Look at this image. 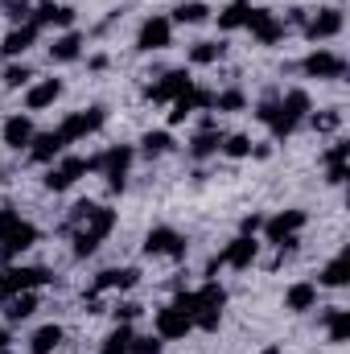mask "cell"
<instances>
[{
  "label": "cell",
  "mask_w": 350,
  "mask_h": 354,
  "mask_svg": "<svg viewBox=\"0 0 350 354\" xmlns=\"http://www.w3.org/2000/svg\"><path fill=\"white\" fill-rule=\"evenodd\" d=\"M87 169H91L87 157H66L58 169H50V174H46V189H71L79 177L87 174Z\"/></svg>",
  "instance_id": "13"
},
{
  "label": "cell",
  "mask_w": 350,
  "mask_h": 354,
  "mask_svg": "<svg viewBox=\"0 0 350 354\" xmlns=\"http://www.w3.org/2000/svg\"><path fill=\"white\" fill-rule=\"evenodd\" d=\"M29 79H33V75H29V66H17V62H12V66H8V71H4V87H25V83H29Z\"/></svg>",
  "instance_id": "43"
},
{
  "label": "cell",
  "mask_w": 350,
  "mask_h": 354,
  "mask_svg": "<svg viewBox=\"0 0 350 354\" xmlns=\"http://www.w3.org/2000/svg\"><path fill=\"white\" fill-rule=\"evenodd\" d=\"M79 54H83V37H79V33H62V37L50 46V58H54V62H75Z\"/></svg>",
  "instance_id": "29"
},
{
  "label": "cell",
  "mask_w": 350,
  "mask_h": 354,
  "mask_svg": "<svg viewBox=\"0 0 350 354\" xmlns=\"http://www.w3.org/2000/svg\"><path fill=\"white\" fill-rule=\"evenodd\" d=\"M12 223H17V214H12V206H4V210H0V235H4Z\"/></svg>",
  "instance_id": "46"
},
{
  "label": "cell",
  "mask_w": 350,
  "mask_h": 354,
  "mask_svg": "<svg viewBox=\"0 0 350 354\" xmlns=\"http://www.w3.org/2000/svg\"><path fill=\"white\" fill-rule=\"evenodd\" d=\"M350 280V260H347V252L338 256V260H330L326 264V272H322V284H330V288H342Z\"/></svg>",
  "instance_id": "34"
},
{
  "label": "cell",
  "mask_w": 350,
  "mask_h": 354,
  "mask_svg": "<svg viewBox=\"0 0 350 354\" xmlns=\"http://www.w3.org/2000/svg\"><path fill=\"white\" fill-rule=\"evenodd\" d=\"M140 145H145V157H161V153L174 149V136H169V132H149Z\"/></svg>",
  "instance_id": "38"
},
{
  "label": "cell",
  "mask_w": 350,
  "mask_h": 354,
  "mask_svg": "<svg viewBox=\"0 0 350 354\" xmlns=\"http://www.w3.org/2000/svg\"><path fill=\"white\" fill-rule=\"evenodd\" d=\"M62 149H66V140H62L58 132H42V136H33V145H29V153H33L37 165H50Z\"/></svg>",
  "instance_id": "23"
},
{
  "label": "cell",
  "mask_w": 350,
  "mask_h": 354,
  "mask_svg": "<svg viewBox=\"0 0 350 354\" xmlns=\"http://www.w3.org/2000/svg\"><path fill=\"white\" fill-rule=\"evenodd\" d=\"M256 252H260L256 235H239L235 243H227V252H223V256H214V260H210V268H206V272L214 276V272H219L223 264H227V268H252V260H256Z\"/></svg>",
  "instance_id": "5"
},
{
  "label": "cell",
  "mask_w": 350,
  "mask_h": 354,
  "mask_svg": "<svg viewBox=\"0 0 350 354\" xmlns=\"http://www.w3.org/2000/svg\"><path fill=\"white\" fill-rule=\"evenodd\" d=\"M248 99H243V91H223V95H214V107L219 111H239Z\"/></svg>",
  "instance_id": "41"
},
{
  "label": "cell",
  "mask_w": 350,
  "mask_h": 354,
  "mask_svg": "<svg viewBox=\"0 0 350 354\" xmlns=\"http://www.w3.org/2000/svg\"><path fill=\"white\" fill-rule=\"evenodd\" d=\"M0 354H8V351H0Z\"/></svg>",
  "instance_id": "49"
},
{
  "label": "cell",
  "mask_w": 350,
  "mask_h": 354,
  "mask_svg": "<svg viewBox=\"0 0 350 354\" xmlns=\"http://www.w3.org/2000/svg\"><path fill=\"white\" fill-rule=\"evenodd\" d=\"M128 342H132V326H128V322H120V326L103 338L99 354H128Z\"/></svg>",
  "instance_id": "31"
},
{
  "label": "cell",
  "mask_w": 350,
  "mask_h": 354,
  "mask_svg": "<svg viewBox=\"0 0 350 354\" xmlns=\"http://www.w3.org/2000/svg\"><path fill=\"white\" fill-rule=\"evenodd\" d=\"M103 120H107V111L103 107H91V111H75V115H66L62 120V128H58V136L71 145V140H79V136H91V132H99L103 128Z\"/></svg>",
  "instance_id": "8"
},
{
  "label": "cell",
  "mask_w": 350,
  "mask_h": 354,
  "mask_svg": "<svg viewBox=\"0 0 350 354\" xmlns=\"http://www.w3.org/2000/svg\"><path fill=\"white\" fill-rule=\"evenodd\" d=\"M4 346H8V334H4V326H0V351H4Z\"/></svg>",
  "instance_id": "47"
},
{
  "label": "cell",
  "mask_w": 350,
  "mask_h": 354,
  "mask_svg": "<svg viewBox=\"0 0 350 354\" xmlns=\"http://www.w3.org/2000/svg\"><path fill=\"white\" fill-rule=\"evenodd\" d=\"M305 227V210H280L276 218H268L260 231H268V239L272 243H280V239H288V235H297Z\"/></svg>",
  "instance_id": "16"
},
{
  "label": "cell",
  "mask_w": 350,
  "mask_h": 354,
  "mask_svg": "<svg viewBox=\"0 0 350 354\" xmlns=\"http://www.w3.org/2000/svg\"><path fill=\"white\" fill-rule=\"evenodd\" d=\"M334 33H342V8H322L317 17L305 21V37L309 41H326Z\"/></svg>",
  "instance_id": "14"
},
{
  "label": "cell",
  "mask_w": 350,
  "mask_h": 354,
  "mask_svg": "<svg viewBox=\"0 0 350 354\" xmlns=\"http://www.w3.org/2000/svg\"><path fill=\"white\" fill-rule=\"evenodd\" d=\"M33 41H37V25H33V21H25V25H17V29H8V33H4L0 54H4V58H17V54H25Z\"/></svg>",
  "instance_id": "17"
},
{
  "label": "cell",
  "mask_w": 350,
  "mask_h": 354,
  "mask_svg": "<svg viewBox=\"0 0 350 354\" xmlns=\"http://www.w3.org/2000/svg\"><path fill=\"white\" fill-rule=\"evenodd\" d=\"M223 305H227L223 284L206 280L202 292H194V326H198V330H219V322H223Z\"/></svg>",
  "instance_id": "2"
},
{
  "label": "cell",
  "mask_w": 350,
  "mask_h": 354,
  "mask_svg": "<svg viewBox=\"0 0 350 354\" xmlns=\"http://www.w3.org/2000/svg\"><path fill=\"white\" fill-rule=\"evenodd\" d=\"M136 280H140V272H136V268H107V272H99V280H95L91 297H99V292H107V288H132Z\"/></svg>",
  "instance_id": "22"
},
{
  "label": "cell",
  "mask_w": 350,
  "mask_h": 354,
  "mask_svg": "<svg viewBox=\"0 0 350 354\" xmlns=\"http://www.w3.org/2000/svg\"><path fill=\"white\" fill-rule=\"evenodd\" d=\"M248 17H252V4H248V0H231V4L219 12V29H243Z\"/></svg>",
  "instance_id": "28"
},
{
  "label": "cell",
  "mask_w": 350,
  "mask_h": 354,
  "mask_svg": "<svg viewBox=\"0 0 350 354\" xmlns=\"http://www.w3.org/2000/svg\"><path fill=\"white\" fill-rule=\"evenodd\" d=\"M58 342H62V330H58V326H42V330L33 334V354H54Z\"/></svg>",
  "instance_id": "36"
},
{
  "label": "cell",
  "mask_w": 350,
  "mask_h": 354,
  "mask_svg": "<svg viewBox=\"0 0 350 354\" xmlns=\"http://www.w3.org/2000/svg\"><path fill=\"white\" fill-rule=\"evenodd\" d=\"M309 124H313L317 132H334V128L342 124V111H322V115H309Z\"/></svg>",
  "instance_id": "42"
},
{
  "label": "cell",
  "mask_w": 350,
  "mask_h": 354,
  "mask_svg": "<svg viewBox=\"0 0 350 354\" xmlns=\"http://www.w3.org/2000/svg\"><path fill=\"white\" fill-rule=\"evenodd\" d=\"M161 342H165V338H157V334H149V338H136V334H132L128 354H161Z\"/></svg>",
  "instance_id": "40"
},
{
  "label": "cell",
  "mask_w": 350,
  "mask_h": 354,
  "mask_svg": "<svg viewBox=\"0 0 350 354\" xmlns=\"http://www.w3.org/2000/svg\"><path fill=\"white\" fill-rule=\"evenodd\" d=\"M190 317L185 313H177L174 305H165V309H157V338H185L190 334Z\"/></svg>",
  "instance_id": "20"
},
{
  "label": "cell",
  "mask_w": 350,
  "mask_h": 354,
  "mask_svg": "<svg viewBox=\"0 0 350 354\" xmlns=\"http://www.w3.org/2000/svg\"><path fill=\"white\" fill-rule=\"evenodd\" d=\"M33 136H37V132H33V120H29V115H8V120H4V145H8V149H29Z\"/></svg>",
  "instance_id": "19"
},
{
  "label": "cell",
  "mask_w": 350,
  "mask_h": 354,
  "mask_svg": "<svg viewBox=\"0 0 350 354\" xmlns=\"http://www.w3.org/2000/svg\"><path fill=\"white\" fill-rule=\"evenodd\" d=\"M58 95H62V83H58V79H46V83L29 87V95H25V103H29V111H42V107H50V103H54Z\"/></svg>",
  "instance_id": "27"
},
{
  "label": "cell",
  "mask_w": 350,
  "mask_h": 354,
  "mask_svg": "<svg viewBox=\"0 0 350 354\" xmlns=\"http://www.w3.org/2000/svg\"><path fill=\"white\" fill-rule=\"evenodd\" d=\"M136 313H140V305H120V309H116V322H132Z\"/></svg>",
  "instance_id": "44"
},
{
  "label": "cell",
  "mask_w": 350,
  "mask_h": 354,
  "mask_svg": "<svg viewBox=\"0 0 350 354\" xmlns=\"http://www.w3.org/2000/svg\"><path fill=\"white\" fill-rule=\"evenodd\" d=\"M248 29H252V37H256L260 46H272V41H280V37H284V21H280L276 12H268V8H252Z\"/></svg>",
  "instance_id": "11"
},
{
  "label": "cell",
  "mask_w": 350,
  "mask_h": 354,
  "mask_svg": "<svg viewBox=\"0 0 350 354\" xmlns=\"http://www.w3.org/2000/svg\"><path fill=\"white\" fill-rule=\"evenodd\" d=\"M128 165H132V149H128V145H116V149H107L103 157H91V169H103L111 189H124Z\"/></svg>",
  "instance_id": "3"
},
{
  "label": "cell",
  "mask_w": 350,
  "mask_h": 354,
  "mask_svg": "<svg viewBox=\"0 0 350 354\" xmlns=\"http://www.w3.org/2000/svg\"><path fill=\"white\" fill-rule=\"evenodd\" d=\"M256 115H260L264 124L272 128V136H276V140H284V136H293V132H297V124H293V120L280 111V103H276V99H264Z\"/></svg>",
  "instance_id": "18"
},
{
  "label": "cell",
  "mask_w": 350,
  "mask_h": 354,
  "mask_svg": "<svg viewBox=\"0 0 350 354\" xmlns=\"http://www.w3.org/2000/svg\"><path fill=\"white\" fill-rule=\"evenodd\" d=\"M264 354H280V346H268V351H264Z\"/></svg>",
  "instance_id": "48"
},
{
  "label": "cell",
  "mask_w": 350,
  "mask_h": 354,
  "mask_svg": "<svg viewBox=\"0 0 350 354\" xmlns=\"http://www.w3.org/2000/svg\"><path fill=\"white\" fill-rule=\"evenodd\" d=\"M29 21H33L37 29H42V25H62V29H66V25L75 21V8H66V4H42Z\"/></svg>",
  "instance_id": "25"
},
{
  "label": "cell",
  "mask_w": 350,
  "mask_h": 354,
  "mask_svg": "<svg viewBox=\"0 0 350 354\" xmlns=\"http://www.w3.org/2000/svg\"><path fill=\"white\" fill-rule=\"evenodd\" d=\"M347 153H350V145H342V140L326 153V169H330V181H334V185L347 181Z\"/></svg>",
  "instance_id": "32"
},
{
  "label": "cell",
  "mask_w": 350,
  "mask_h": 354,
  "mask_svg": "<svg viewBox=\"0 0 350 354\" xmlns=\"http://www.w3.org/2000/svg\"><path fill=\"white\" fill-rule=\"evenodd\" d=\"M301 71H305L309 79H342V75H347V58L334 54V50H313V54L301 62Z\"/></svg>",
  "instance_id": "6"
},
{
  "label": "cell",
  "mask_w": 350,
  "mask_h": 354,
  "mask_svg": "<svg viewBox=\"0 0 350 354\" xmlns=\"http://www.w3.org/2000/svg\"><path fill=\"white\" fill-rule=\"evenodd\" d=\"M33 243H37V227L17 218V223H12V227L0 235V260L8 264V260H17V256H21L25 248H33Z\"/></svg>",
  "instance_id": "7"
},
{
  "label": "cell",
  "mask_w": 350,
  "mask_h": 354,
  "mask_svg": "<svg viewBox=\"0 0 350 354\" xmlns=\"http://www.w3.org/2000/svg\"><path fill=\"white\" fill-rule=\"evenodd\" d=\"M223 153L235 157V161H239V157H252V140H248V136H223Z\"/></svg>",
  "instance_id": "39"
},
{
  "label": "cell",
  "mask_w": 350,
  "mask_h": 354,
  "mask_svg": "<svg viewBox=\"0 0 350 354\" xmlns=\"http://www.w3.org/2000/svg\"><path fill=\"white\" fill-rule=\"evenodd\" d=\"M198 107H214V95L206 87H190L185 95H177L174 99V111H169V124H181L185 115H194Z\"/></svg>",
  "instance_id": "15"
},
{
  "label": "cell",
  "mask_w": 350,
  "mask_h": 354,
  "mask_svg": "<svg viewBox=\"0 0 350 354\" xmlns=\"http://www.w3.org/2000/svg\"><path fill=\"white\" fill-rule=\"evenodd\" d=\"M174 41V21L169 17H149L145 25H140V37H136V46L145 50V54H153V50H165Z\"/></svg>",
  "instance_id": "9"
},
{
  "label": "cell",
  "mask_w": 350,
  "mask_h": 354,
  "mask_svg": "<svg viewBox=\"0 0 350 354\" xmlns=\"http://www.w3.org/2000/svg\"><path fill=\"white\" fill-rule=\"evenodd\" d=\"M322 322H326V330H330V342H347L350 338V313L347 309H330Z\"/></svg>",
  "instance_id": "33"
},
{
  "label": "cell",
  "mask_w": 350,
  "mask_h": 354,
  "mask_svg": "<svg viewBox=\"0 0 350 354\" xmlns=\"http://www.w3.org/2000/svg\"><path fill=\"white\" fill-rule=\"evenodd\" d=\"M206 17H210V8H206L202 0H185V4L174 8V21H181V25H198V21H206Z\"/></svg>",
  "instance_id": "35"
},
{
  "label": "cell",
  "mask_w": 350,
  "mask_h": 354,
  "mask_svg": "<svg viewBox=\"0 0 350 354\" xmlns=\"http://www.w3.org/2000/svg\"><path fill=\"white\" fill-rule=\"evenodd\" d=\"M190 87H194V79H190L185 71H169V75H161V83H153L145 95H149L153 103H174L177 95H185Z\"/></svg>",
  "instance_id": "12"
},
{
  "label": "cell",
  "mask_w": 350,
  "mask_h": 354,
  "mask_svg": "<svg viewBox=\"0 0 350 354\" xmlns=\"http://www.w3.org/2000/svg\"><path fill=\"white\" fill-rule=\"evenodd\" d=\"M280 111H284L293 124H301V120L309 115V95H305V91H288V95L280 99Z\"/></svg>",
  "instance_id": "30"
},
{
  "label": "cell",
  "mask_w": 350,
  "mask_h": 354,
  "mask_svg": "<svg viewBox=\"0 0 350 354\" xmlns=\"http://www.w3.org/2000/svg\"><path fill=\"white\" fill-rule=\"evenodd\" d=\"M223 58V46L219 41H198L194 50H190V62L194 66H210V62H219Z\"/></svg>",
  "instance_id": "37"
},
{
  "label": "cell",
  "mask_w": 350,
  "mask_h": 354,
  "mask_svg": "<svg viewBox=\"0 0 350 354\" xmlns=\"http://www.w3.org/2000/svg\"><path fill=\"white\" fill-rule=\"evenodd\" d=\"M214 153H223V132H219L214 124H206V128L190 140V157H194V161H206V157H214Z\"/></svg>",
  "instance_id": "21"
},
{
  "label": "cell",
  "mask_w": 350,
  "mask_h": 354,
  "mask_svg": "<svg viewBox=\"0 0 350 354\" xmlns=\"http://www.w3.org/2000/svg\"><path fill=\"white\" fill-rule=\"evenodd\" d=\"M145 252L149 256H169V260H185V239L169 231V227H153L149 239H145Z\"/></svg>",
  "instance_id": "10"
},
{
  "label": "cell",
  "mask_w": 350,
  "mask_h": 354,
  "mask_svg": "<svg viewBox=\"0 0 350 354\" xmlns=\"http://www.w3.org/2000/svg\"><path fill=\"white\" fill-rule=\"evenodd\" d=\"M313 305H317V284H309V280H301L284 292V309H293V313H305Z\"/></svg>",
  "instance_id": "24"
},
{
  "label": "cell",
  "mask_w": 350,
  "mask_h": 354,
  "mask_svg": "<svg viewBox=\"0 0 350 354\" xmlns=\"http://www.w3.org/2000/svg\"><path fill=\"white\" fill-rule=\"evenodd\" d=\"M116 227V210H107V206H91V214L79 223V231H75V256H91L99 243H103V235Z\"/></svg>",
  "instance_id": "1"
},
{
  "label": "cell",
  "mask_w": 350,
  "mask_h": 354,
  "mask_svg": "<svg viewBox=\"0 0 350 354\" xmlns=\"http://www.w3.org/2000/svg\"><path fill=\"white\" fill-rule=\"evenodd\" d=\"M54 276L46 268H12V272H0V297H12V292H33L37 284H50Z\"/></svg>",
  "instance_id": "4"
},
{
  "label": "cell",
  "mask_w": 350,
  "mask_h": 354,
  "mask_svg": "<svg viewBox=\"0 0 350 354\" xmlns=\"http://www.w3.org/2000/svg\"><path fill=\"white\" fill-rule=\"evenodd\" d=\"M260 227H264V218H260V214H248V218H243V235H256Z\"/></svg>",
  "instance_id": "45"
},
{
  "label": "cell",
  "mask_w": 350,
  "mask_h": 354,
  "mask_svg": "<svg viewBox=\"0 0 350 354\" xmlns=\"http://www.w3.org/2000/svg\"><path fill=\"white\" fill-rule=\"evenodd\" d=\"M33 309H37V297H33V292H12V297H4V317H8V322H25V317H33Z\"/></svg>",
  "instance_id": "26"
}]
</instances>
